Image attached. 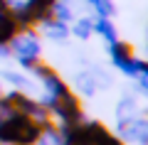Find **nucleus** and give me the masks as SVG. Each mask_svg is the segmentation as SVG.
Masks as SVG:
<instances>
[{"mask_svg":"<svg viewBox=\"0 0 148 145\" xmlns=\"http://www.w3.org/2000/svg\"><path fill=\"white\" fill-rule=\"evenodd\" d=\"M17 32H20V27H17L15 17H12V10L10 7L0 10V44H8Z\"/></svg>","mask_w":148,"mask_h":145,"instance_id":"6e6552de","label":"nucleus"},{"mask_svg":"<svg viewBox=\"0 0 148 145\" xmlns=\"http://www.w3.org/2000/svg\"><path fill=\"white\" fill-rule=\"evenodd\" d=\"M3 99H5V103L10 106L12 111H17V113H22V116H30V118L37 120V123L49 120V111L45 108L37 99H30V96H27V93H22V91L3 93Z\"/></svg>","mask_w":148,"mask_h":145,"instance_id":"20e7f679","label":"nucleus"},{"mask_svg":"<svg viewBox=\"0 0 148 145\" xmlns=\"http://www.w3.org/2000/svg\"><path fill=\"white\" fill-rule=\"evenodd\" d=\"M109 54H111V62L116 64L119 69H123L133 59V47L128 44V42L116 39V42H111V44H109Z\"/></svg>","mask_w":148,"mask_h":145,"instance_id":"0eeeda50","label":"nucleus"},{"mask_svg":"<svg viewBox=\"0 0 148 145\" xmlns=\"http://www.w3.org/2000/svg\"><path fill=\"white\" fill-rule=\"evenodd\" d=\"M32 3H37V5H42V7H54L59 0H32Z\"/></svg>","mask_w":148,"mask_h":145,"instance_id":"f3484780","label":"nucleus"},{"mask_svg":"<svg viewBox=\"0 0 148 145\" xmlns=\"http://www.w3.org/2000/svg\"><path fill=\"white\" fill-rule=\"evenodd\" d=\"M42 135V123L12 111L0 120V145H37Z\"/></svg>","mask_w":148,"mask_h":145,"instance_id":"f257e3e1","label":"nucleus"},{"mask_svg":"<svg viewBox=\"0 0 148 145\" xmlns=\"http://www.w3.org/2000/svg\"><path fill=\"white\" fill-rule=\"evenodd\" d=\"M82 130H84V138L89 145H126L116 133H111L104 123L99 120H89V123H82Z\"/></svg>","mask_w":148,"mask_h":145,"instance_id":"423d86ee","label":"nucleus"},{"mask_svg":"<svg viewBox=\"0 0 148 145\" xmlns=\"http://www.w3.org/2000/svg\"><path fill=\"white\" fill-rule=\"evenodd\" d=\"M8 49H12V54L17 57V62L25 69H30L32 64L40 62V54H42V47H40V39H37L35 30H22L8 42Z\"/></svg>","mask_w":148,"mask_h":145,"instance_id":"7ed1b4c3","label":"nucleus"},{"mask_svg":"<svg viewBox=\"0 0 148 145\" xmlns=\"http://www.w3.org/2000/svg\"><path fill=\"white\" fill-rule=\"evenodd\" d=\"M3 76H5L10 84H15V86H27V79H25V76H20V74H15V71H5Z\"/></svg>","mask_w":148,"mask_h":145,"instance_id":"dca6fc26","label":"nucleus"},{"mask_svg":"<svg viewBox=\"0 0 148 145\" xmlns=\"http://www.w3.org/2000/svg\"><path fill=\"white\" fill-rule=\"evenodd\" d=\"M52 20H57V22H64V25H69V20H72V7H69V5H64L62 0H59L57 5L52 7Z\"/></svg>","mask_w":148,"mask_h":145,"instance_id":"4468645a","label":"nucleus"},{"mask_svg":"<svg viewBox=\"0 0 148 145\" xmlns=\"http://www.w3.org/2000/svg\"><path fill=\"white\" fill-rule=\"evenodd\" d=\"M94 32H99L109 44L119 39L116 37V27H114V22H111L109 17H94Z\"/></svg>","mask_w":148,"mask_h":145,"instance_id":"1a4fd4ad","label":"nucleus"},{"mask_svg":"<svg viewBox=\"0 0 148 145\" xmlns=\"http://www.w3.org/2000/svg\"><path fill=\"white\" fill-rule=\"evenodd\" d=\"M94 32V20L91 17H82L72 25V35L79 37V39H89V35Z\"/></svg>","mask_w":148,"mask_h":145,"instance_id":"9b49d317","label":"nucleus"},{"mask_svg":"<svg viewBox=\"0 0 148 145\" xmlns=\"http://www.w3.org/2000/svg\"><path fill=\"white\" fill-rule=\"evenodd\" d=\"M0 99H3V91H0Z\"/></svg>","mask_w":148,"mask_h":145,"instance_id":"a211bd4d","label":"nucleus"},{"mask_svg":"<svg viewBox=\"0 0 148 145\" xmlns=\"http://www.w3.org/2000/svg\"><path fill=\"white\" fill-rule=\"evenodd\" d=\"M119 138L123 143H138V145H146L148 143V120L136 116V118H128V120H119Z\"/></svg>","mask_w":148,"mask_h":145,"instance_id":"39448f33","label":"nucleus"},{"mask_svg":"<svg viewBox=\"0 0 148 145\" xmlns=\"http://www.w3.org/2000/svg\"><path fill=\"white\" fill-rule=\"evenodd\" d=\"M119 120H128V118H136V101L133 99H121L119 101V108H116Z\"/></svg>","mask_w":148,"mask_h":145,"instance_id":"f8f14e48","label":"nucleus"},{"mask_svg":"<svg viewBox=\"0 0 148 145\" xmlns=\"http://www.w3.org/2000/svg\"><path fill=\"white\" fill-rule=\"evenodd\" d=\"M86 3L96 10V17H111L114 15V3L111 0H86Z\"/></svg>","mask_w":148,"mask_h":145,"instance_id":"ddd939ff","label":"nucleus"},{"mask_svg":"<svg viewBox=\"0 0 148 145\" xmlns=\"http://www.w3.org/2000/svg\"><path fill=\"white\" fill-rule=\"evenodd\" d=\"M42 30H45V35H47L49 39H64V37L69 35V25L57 22V20H47V22H42Z\"/></svg>","mask_w":148,"mask_h":145,"instance_id":"9d476101","label":"nucleus"},{"mask_svg":"<svg viewBox=\"0 0 148 145\" xmlns=\"http://www.w3.org/2000/svg\"><path fill=\"white\" fill-rule=\"evenodd\" d=\"M77 84H79V88H82L84 96H94L96 93V81H94L91 74H79V76H77Z\"/></svg>","mask_w":148,"mask_h":145,"instance_id":"2eb2a0df","label":"nucleus"},{"mask_svg":"<svg viewBox=\"0 0 148 145\" xmlns=\"http://www.w3.org/2000/svg\"><path fill=\"white\" fill-rule=\"evenodd\" d=\"M40 103H42L49 113L57 116L62 125H79V123H84L82 103H79V99H77V93L69 91V86H64L62 91H57V93H47L45 99H40Z\"/></svg>","mask_w":148,"mask_h":145,"instance_id":"f03ea898","label":"nucleus"}]
</instances>
